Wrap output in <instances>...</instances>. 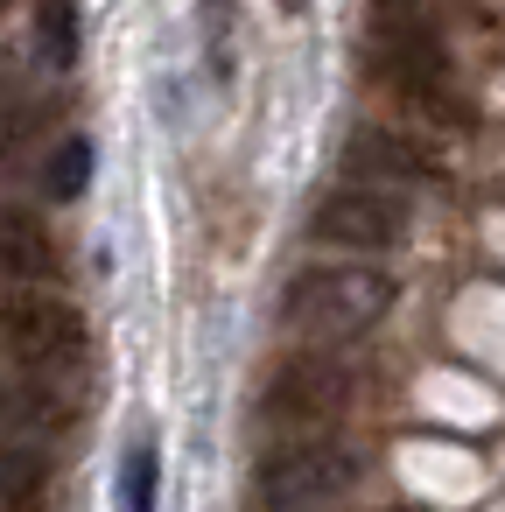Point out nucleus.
I'll return each mask as SVG.
<instances>
[{
  "instance_id": "1",
  "label": "nucleus",
  "mask_w": 505,
  "mask_h": 512,
  "mask_svg": "<svg viewBox=\"0 0 505 512\" xmlns=\"http://www.w3.org/2000/svg\"><path fill=\"white\" fill-rule=\"evenodd\" d=\"M365 477V456L337 435H288L253 463V498L267 512H330Z\"/></svg>"
},
{
  "instance_id": "2",
  "label": "nucleus",
  "mask_w": 505,
  "mask_h": 512,
  "mask_svg": "<svg viewBox=\"0 0 505 512\" xmlns=\"http://www.w3.org/2000/svg\"><path fill=\"white\" fill-rule=\"evenodd\" d=\"M393 309V274L379 267H309L281 295V323L302 337H358Z\"/></svg>"
},
{
  "instance_id": "3",
  "label": "nucleus",
  "mask_w": 505,
  "mask_h": 512,
  "mask_svg": "<svg viewBox=\"0 0 505 512\" xmlns=\"http://www.w3.org/2000/svg\"><path fill=\"white\" fill-rule=\"evenodd\" d=\"M0 351L22 365V379H78V365H85V316L64 295L15 288V295H0Z\"/></svg>"
},
{
  "instance_id": "4",
  "label": "nucleus",
  "mask_w": 505,
  "mask_h": 512,
  "mask_svg": "<svg viewBox=\"0 0 505 512\" xmlns=\"http://www.w3.org/2000/svg\"><path fill=\"white\" fill-rule=\"evenodd\" d=\"M372 71L393 99L435 113V120H463L456 106V78H449V50L414 22V15H379V36H372Z\"/></svg>"
},
{
  "instance_id": "5",
  "label": "nucleus",
  "mask_w": 505,
  "mask_h": 512,
  "mask_svg": "<svg viewBox=\"0 0 505 512\" xmlns=\"http://www.w3.org/2000/svg\"><path fill=\"white\" fill-rule=\"evenodd\" d=\"M358 400V379L323 358V351H302V358H281L267 393H260V414L281 428V435H330Z\"/></svg>"
},
{
  "instance_id": "6",
  "label": "nucleus",
  "mask_w": 505,
  "mask_h": 512,
  "mask_svg": "<svg viewBox=\"0 0 505 512\" xmlns=\"http://www.w3.org/2000/svg\"><path fill=\"white\" fill-rule=\"evenodd\" d=\"M309 232H316L323 246H344V253H386V246L407 239V204L386 197V190L344 183V190H330V197L316 204Z\"/></svg>"
},
{
  "instance_id": "7",
  "label": "nucleus",
  "mask_w": 505,
  "mask_h": 512,
  "mask_svg": "<svg viewBox=\"0 0 505 512\" xmlns=\"http://www.w3.org/2000/svg\"><path fill=\"white\" fill-rule=\"evenodd\" d=\"M344 169L358 176V190H386V197L407 190V183H428V155L414 141L386 134V127H358L344 141Z\"/></svg>"
},
{
  "instance_id": "8",
  "label": "nucleus",
  "mask_w": 505,
  "mask_h": 512,
  "mask_svg": "<svg viewBox=\"0 0 505 512\" xmlns=\"http://www.w3.org/2000/svg\"><path fill=\"white\" fill-rule=\"evenodd\" d=\"M78 414V386L71 379H15L0 386V421L15 435H57Z\"/></svg>"
},
{
  "instance_id": "9",
  "label": "nucleus",
  "mask_w": 505,
  "mask_h": 512,
  "mask_svg": "<svg viewBox=\"0 0 505 512\" xmlns=\"http://www.w3.org/2000/svg\"><path fill=\"white\" fill-rule=\"evenodd\" d=\"M50 274V239L36 218L22 211H0V295H15V288H36Z\"/></svg>"
},
{
  "instance_id": "10",
  "label": "nucleus",
  "mask_w": 505,
  "mask_h": 512,
  "mask_svg": "<svg viewBox=\"0 0 505 512\" xmlns=\"http://www.w3.org/2000/svg\"><path fill=\"white\" fill-rule=\"evenodd\" d=\"M43 491H50L43 449H29V442L0 449V512H43Z\"/></svg>"
},
{
  "instance_id": "11",
  "label": "nucleus",
  "mask_w": 505,
  "mask_h": 512,
  "mask_svg": "<svg viewBox=\"0 0 505 512\" xmlns=\"http://www.w3.org/2000/svg\"><path fill=\"white\" fill-rule=\"evenodd\" d=\"M155 484H162L155 449H134L127 470H120V512H155Z\"/></svg>"
},
{
  "instance_id": "12",
  "label": "nucleus",
  "mask_w": 505,
  "mask_h": 512,
  "mask_svg": "<svg viewBox=\"0 0 505 512\" xmlns=\"http://www.w3.org/2000/svg\"><path fill=\"white\" fill-rule=\"evenodd\" d=\"M36 43H43V57L64 71V64L78 57V15H71V8H43V15H36Z\"/></svg>"
},
{
  "instance_id": "13",
  "label": "nucleus",
  "mask_w": 505,
  "mask_h": 512,
  "mask_svg": "<svg viewBox=\"0 0 505 512\" xmlns=\"http://www.w3.org/2000/svg\"><path fill=\"white\" fill-rule=\"evenodd\" d=\"M85 176H92V141H64L50 162V197H78Z\"/></svg>"
},
{
  "instance_id": "14",
  "label": "nucleus",
  "mask_w": 505,
  "mask_h": 512,
  "mask_svg": "<svg viewBox=\"0 0 505 512\" xmlns=\"http://www.w3.org/2000/svg\"><path fill=\"white\" fill-rule=\"evenodd\" d=\"M29 127V113H22V92L15 85H0V141H15Z\"/></svg>"
}]
</instances>
